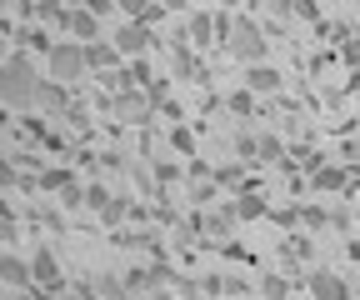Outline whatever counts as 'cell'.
<instances>
[{"label": "cell", "mask_w": 360, "mask_h": 300, "mask_svg": "<svg viewBox=\"0 0 360 300\" xmlns=\"http://www.w3.org/2000/svg\"><path fill=\"white\" fill-rule=\"evenodd\" d=\"M35 91H40V70H35V60L25 51L0 60V105H6V110H30Z\"/></svg>", "instance_id": "obj_1"}, {"label": "cell", "mask_w": 360, "mask_h": 300, "mask_svg": "<svg viewBox=\"0 0 360 300\" xmlns=\"http://www.w3.org/2000/svg\"><path fill=\"white\" fill-rule=\"evenodd\" d=\"M225 51H231L240 65H255V60H265L270 40H265L260 20H255V15H236V20H231V40H225Z\"/></svg>", "instance_id": "obj_2"}, {"label": "cell", "mask_w": 360, "mask_h": 300, "mask_svg": "<svg viewBox=\"0 0 360 300\" xmlns=\"http://www.w3.org/2000/svg\"><path fill=\"white\" fill-rule=\"evenodd\" d=\"M90 65H85V40H60V46L51 51V80H80Z\"/></svg>", "instance_id": "obj_3"}, {"label": "cell", "mask_w": 360, "mask_h": 300, "mask_svg": "<svg viewBox=\"0 0 360 300\" xmlns=\"http://www.w3.org/2000/svg\"><path fill=\"white\" fill-rule=\"evenodd\" d=\"M85 205H90V210H96V216H101L105 226H120V221L130 216V205H125L120 195H110L105 185H85Z\"/></svg>", "instance_id": "obj_4"}, {"label": "cell", "mask_w": 360, "mask_h": 300, "mask_svg": "<svg viewBox=\"0 0 360 300\" xmlns=\"http://www.w3.org/2000/svg\"><path fill=\"white\" fill-rule=\"evenodd\" d=\"M30 280L45 285V290H60V261H56L51 245H40V250L30 255Z\"/></svg>", "instance_id": "obj_5"}, {"label": "cell", "mask_w": 360, "mask_h": 300, "mask_svg": "<svg viewBox=\"0 0 360 300\" xmlns=\"http://www.w3.org/2000/svg\"><path fill=\"white\" fill-rule=\"evenodd\" d=\"M146 46H150V25L146 20H125L115 30V51L120 56H146Z\"/></svg>", "instance_id": "obj_6"}, {"label": "cell", "mask_w": 360, "mask_h": 300, "mask_svg": "<svg viewBox=\"0 0 360 300\" xmlns=\"http://www.w3.org/2000/svg\"><path fill=\"white\" fill-rule=\"evenodd\" d=\"M35 105H40L45 115H65V110H70V85H65V80H40Z\"/></svg>", "instance_id": "obj_7"}, {"label": "cell", "mask_w": 360, "mask_h": 300, "mask_svg": "<svg viewBox=\"0 0 360 300\" xmlns=\"http://www.w3.org/2000/svg\"><path fill=\"white\" fill-rule=\"evenodd\" d=\"M45 190H56L60 195V205H85V185L75 181V176H65V170H45Z\"/></svg>", "instance_id": "obj_8"}, {"label": "cell", "mask_w": 360, "mask_h": 300, "mask_svg": "<svg viewBox=\"0 0 360 300\" xmlns=\"http://www.w3.org/2000/svg\"><path fill=\"white\" fill-rule=\"evenodd\" d=\"M310 300H350V280H340L335 270H315L310 275Z\"/></svg>", "instance_id": "obj_9"}, {"label": "cell", "mask_w": 360, "mask_h": 300, "mask_svg": "<svg viewBox=\"0 0 360 300\" xmlns=\"http://www.w3.org/2000/svg\"><path fill=\"white\" fill-rule=\"evenodd\" d=\"M245 85L255 96H276L281 85H285V75L276 70V65H265V60H255V65H245Z\"/></svg>", "instance_id": "obj_10"}, {"label": "cell", "mask_w": 360, "mask_h": 300, "mask_svg": "<svg viewBox=\"0 0 360 300\" xmlns=\"http://www.w3.org/2000/svg\"><path fill=\"white\" fill-rule=\"evenodd\" d=\"M125 56L115 51V40H85V65L90 70H115Z\"/></svg>", "instance_id": "obj_11"}, {"label": "cell", "mask_w": 360, "mask_h": 300, "mask_svg": "<svg viewBox=\"0 0 360 300\" xmlns=\"http://www.w3.org/2000/svg\"><path fill=\"white\" fill-rule=\"evenodd\" d=\"M65 30H70L75 40H101V15L80 6V11H70V15H65Z\"/></svg>", "instance_id": "obj_12"}, {"label": "cell", "mask_w": 360, "mask_h": 300, "mask_svg": "<svg viewBox=\"0 0 360 300\" xmlns=\"http://www.w3.org/2000/svg\"><path fill=\"white\" fill-rule=\"evenodd\" d=\"M345 181H350V176H345V165H330V160H326L321 170H310V185H315V190H326V195L345 190Z\"/></svg>", "instance_id": "obj_13"}, {"label": "cell", "mask_w": 360, "mask_h": 300, "mask_svg": "<svg viewBox=\"0 0 360 300\" xmlns=\"http://www.w3.org/2000/svg\"><path fill=\"white\" fill-rule=\"evenodd\" d=\"M0 280L25 285V280H30V261H20V255H11V250H0Z\"/></svg>", "instance_id": "obj_14"}, {"label": "cell", "mask_w": 360, "mask_h": 300, "mask_svg": "<svg viewBox=\"0 0 360 300\" xmlns=\"http://www.w3.org/2000/svg\"><path fill=\"white\" fill-rule=\"evenodd\" d=\"M281 155H285V141L281 136H255V160H265V165H281Z\"/></svg>", "instance_id": "obj_15"}, {"label": "cell", "mask_w": 360, "mask_h": 300, "mask_svg": "<svg viewBox=\"0 0 360 300\" xmlns=\"http://www.w3.org/2000/svg\"><path fill=\"white\" fill-rule=\"evenodd\" d=\"M186 35L195 40V46H215V15H191Z\"/></svg>", "instance_id": "obj_16"}, {"label": "cell", "mask_w": 360, "mask_h": 300, "mask_svg": "<svg viewBox=\"0 0 360 300\" xmlns=\"http://www.w3.org/2000/svg\"><path fill=\"white\" fill-rule=\"evenodd\" d=\"M236 216H240V221H255V216H265V195H255V190H240V195H236Z\"/></svg>", "instance_id": "obj_17"}, {"label": "cell", "mask_w": 360, "mask_h": 300, "mask_svg": "<svg viewBox=\"0 0 360 300\" xmlns=\"http://www.w3.org/2000/svg\"><path fill=\"white\" fill-rule=\"evenodd\" d=\"M260 300H290V280L285 275H260Z\"/></svg>", "instance_id": "obj_18"}, {"label": "cell", "mask_w": 360, "mask_h": 300, "mask_svg": "<svg viewBox=\"0 0 360 300\" xmlns=\"http://www.w3.org/2000/svg\"><path fill=\"white\" fill-rule=\"evenodd\" d=\"M35 15H40L45 25H60V30H65V15H70V11L60 6V0H40V6H35Z\"/></svg>", "instance_id": "obj_19"}, {"label": "cell", "mask_w": 360, "mask_h": 300, "mask_svg": "<svg viewBox=\"0 0 360 300\" xmlns=\"http://www.w3.org/2000/svg\"><path fill=\"white\" fill-rule=\"evenodd\" d=\"M236 221H240V216H236V205H220V210H210V221H205V226H210V230H231Z\"/></svg>", "instance_id": "obj_20"}, {"label": "cell", "mask_w": 360, "mask_h": 300, "mask_svg": "<svg viewBox=\"0 0 360 300\" xmlns=\"http://www.w3.org/2000/svg\"><path fill=\"white\" fill-rule=\"evenodd\" d=\"M115 6H120V11H125L130 20H146V15L155 11V0H115Z\"/></svg>", "instance_id": "obj_21"}, {"label": "cell", "mask_w": 360, "mask_h": 300, "mask_svg": "<svg viewBox=\"0 0 360 300\" xmlns=\"http://www.w3.org/2000/svg\"><path fill=\"white\" fill-rule=\"evenodd\" d=\"M231 110H236V115H255V91H250V85L231 96Z\"/></svg>", "instance_id": "obj_22"}, {"label": "cell", "mask_w": 360, "mask_h": 300, "mask_svg": "<svg viewBox=\"0 0 360 300\" xmlns=\"http://www.w3.org/2000/svg\"><path fill=\"white\" fill-rule=\"evenodd\" d=\"M25 51H45V56H51V51H56V40L45 35V30H25Z\"/></svg>", "instance_id": "obj_23"}, {"label": "cell", "mask_w": 360, "mask_h": 300, "mask_svg": "<svg viewBox=\"0 0 360 300\" xmlns=\"http://www.w3.org/2000/svg\"><path fill=\"white\" fill-rule=\"evenodd\" d=\"M285 255H290V261H310V240L305 235H290L285 240Z\"/></svg>", "instance_id": "obj_24"}, {"label": "cell", "mask_w": 360, "mask_h": 300, "mask_svg": "<svg viewBox=\"0 0 360 300\" xmlns=\"http://www.w3.org/2000/svg\"><path fill=\"white\" fill-rule=\"evenodd\" d=\"M245 181V170L240 165H225V170H215V185H240Z\"/></svg>", "instance_id": "obj_25"}, {"label": "cell", "mask_w": 360, "mask_h": 300, "mask_svg": "<svg viewBox=\"0 0 360 300\" xmlns=\"http://www.w3.org/2000/svg\"><path fill=\"white\" fill-rule=\"evenodd\" d=\"M265 11H270V20H290L295 15V0H270Z\"/></svg>", "instance_id": "obj_26"}, {"label": "cell", "mask_w": 360, "mask_h": 300, "mask_svg": "<svg viewBox=\"0 0 360 300\" xmlns=\"http://www.w3.org/2000/svg\"><path fill=\"white\" fill-rule=\"evenodd\" d=\"M236 155H240V160H255V136H250V131L236 136Z\"/></svg>", "instance_id": "obj_27"}, {"label": "cell", "mask_w": 360, "mask_h": 300, "mask_svg": "<svg viewBox=\"0 0 360 300\" xmlns=\"http://www.w3.org/2000/svg\"><path fill=\"white\" fill-rule=\"evenodd\" d=\"M120 115H130V120L146 115V100H141V96H125V100H120Z\"/></svg>", "instance_id": "obj_28"}, {"label": "cell", "mask_w": 360, "mask_h": 300, "mask_svg": "<svg viewBox=\"0 0 360 300\" xmlns=\"http://www.w3.org/2000/svg\"><path fill=\"white\" fill-rule=\"evenodd\" d=\"M0 185H20V170H15L6 155H0Z\"/></svg>", "instance_id": "obj_29"}, {"label": "cell", "mask_w": 360, "mask_h": 300, "mask_svg": "<svg viewBox=\"0 0 360 300\" xmlns=\"http://www.w3.org/2000/svg\"><path fill=\"white\" fill-rule=\"evenodd\" d=\"M295 15L300 20H315V0H295Z\"/></svg>", "instance_id": "obj_30"}, {"label": "cell", "mask_w": 360, "mask_h": 300, "mask_svg": "<svg viewBox=\"0 0 360 300\" xmlns=\"http://www.w3.org/2000/svg\"><path fill=\"white\" fill-rule=\"evenodd\" d=\"M80 6H85V11H96V15H105V11L115 6V0H80Z\"/></svg>", "instance_id": "obj_31"}, {"label": "cell", "mask_w": 360, "mask_h": 300, "mask_svg": "<svg viewBox=\"0 0 360 300\" xmlns=\"http://www.w3.org/2000/svg\"><path fill=\"white\" fill-rule=\"evenodd\" d=\"M345 60H350V65H360V40H350V46H345Z\"/></svg>", "instance_id": "obj_32"}, {"label": "cell", "mask_w": 360, "mask_h": 300, "mask_svg": "<svg viewBox=\"0 0 360 300\" xmlns=\"http://www.w3.org/2000/svg\"><path fill=\"white\" fill-rule=\"evenodd\" d=\"M0 240H15V221H0Z\"/></svg>", "instance_id": "obj_33"}, {"label": "cell", "mask_w": 360, "mask_h": 300, "mask_svg": "<svg viewBox=\"0 0 360 300\" xmlns=\"http://www.w3.org/2000/svg\"><path fill=\"white\" fill-rule=\"evenodd\" d=\"M160 6H165V11H180V6H186V0H160Z\"/></svg>", "instance_id": "obj_34"}, {"label": "cell", "mask_w": 360, "mask_h": 300, "mask_svg": "<svg viewBox=\"0 0 360 300\" xmlns=\"http://www.w3.org/2000/svg\"><path fill=\"white\" fill-rule=\"evenodd\" d=\"M0 60H6V40H0Z\"/></svg>", "instance_id": "obj_35"}, {"label": "cell", "mask_w": 360, "mask_h": 300, "mask_svg": "<svg viewBox=\"0 0 360 300\" xmlns=\"http://www.w3.org/2000/svg\"><path fill=\"white\" fill-rule=\"evenodd\" d=\"M225 6H240V0H225Z\"/></svg>", "instance_id": "obj_36"}]
</instances>
